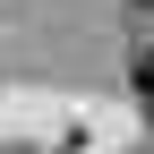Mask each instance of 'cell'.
Masks as SVG:
<instances>
[{
    "label": "cell",
    "instance_id": "1",
    "mask_svg": "<svg viewBox=\"0 0 154 154\" xmlns=\"http://www.w3.org/2000/svg\"><path fill=\"white\" fill-rule=\"evenodd\" d=\"M128 86H137V103H146V111H154V43H146V51H137V69H128Z\"/></svg>",
    "mask_w": 154,
    "mask_h": 154
},
{
    "label": "cell",
    "instance_id": "3",
    "mask_svg": "<svg viewBox=\"0 0 154 154\" xmlns=\"http://www.w3.org/2000/svg\"><path fill=\"white\" fill-rule=\"evenodd\" d=\"M146 154H154V146H146Z\"/></svg>",
    "mask_w": 154,
    "mask_h": 154
},
{
    "label": "cell",
    "instance_id": "2",
    "mask_svg": "<svg viewBox=\"0 0 154 154\" xmlns=\"http://www.w3.org/2000/svg\"><path fill=\"white\" fill-rule=\"evenodd\" d=\"M137 9H154V0H137Z\"/></svg>",
    "mask_w": 154,
    "mask_h": 154
}]
</instances>
